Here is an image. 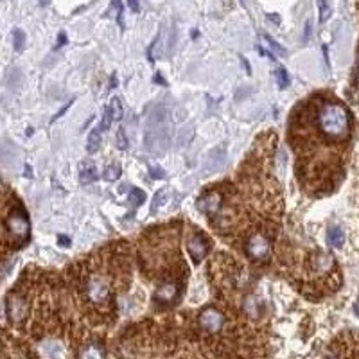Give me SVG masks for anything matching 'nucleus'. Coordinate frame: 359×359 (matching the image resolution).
<instances>
[{"label": "nucleus", "mask_w": 359, "mask_h": 359, "mask_svg": "<svg viewBox=\"0 0 359 359\" xmlns=\"http://www.w3.org/2000/svg\"><path fill=\"white\" fill-rule=\"evenodd\" d=\"M72 103H74V99H70V101H68V103H67V104H65V106H63V108H61V110H59V112H58V113H56V117H54V119H52V121H50V122H54V121H56V119H59V117H61V115H63V113L67 112L68 108H70V106H72Z\"/></svg>", "instance_id": "24"}, {"label": "nucleus", "mask_w": 359, "mask_h": 359, "mask_svg": "<svg viewBox=\"0 0 359 359\" xmlns=\"http://www.w3.org/2000/svg\"><path fill=\"white\" fill-rule=\"evenodd\" d=\"M130 201H131V205H133V206H140L144 201H146V194H144L140 188H131Z\"/></svg>", "instance_id": "16"}, {"label": "nucleus", "mask_w": 359, "mask_h": 359, "mask_svg": "<svg viewBox=\"0 0 359 359\" xmlns=\"http://www.w3.org/2000/svg\"><path fill=\"white\" fill-rule=\"evenodd\" d=\"M309 36H311V22L305 23V31H304V43L309 41Z\"/></svg>", "instance_id": "25"}, {"label": "nucleus", "mask_w": 359, "mask_h": 359, "mask_svg": "<svg viewBox=\"0 0 359 359\" xmlns=\"http://www.w3.org/2000/svg\"><path fill=\"white\" fill-rule=\"evenodd\" d=\"M244 251L253 262H266L271 257V237L264 232H253L244 242Z\"/></svg>", "instance_id": "4"}, {"label": "nucleus", "mask_w": 359, "mask_h": 359, "mask_svg": "<svg viewBox=\"0 0 359 359\" xmlns=\"http://www.w3.org/2000/svg\"><path fill=\"white\" fill-rule=\"evenodd\" d=\"M115 85H117V77L112 76V79H110V88H113Z\"/></svg>", "instance_id": "30"}, {"label": "nucleus", "mask_w": 359, "mask_h": 359, "mask_svg": "<svg viewBox=\"0 0 359 359\" xmlns=\"http://www.w3.org/2000/svg\"><path fill=\"white\" fill-rule=\"evenodd\" d=\"M58 242L61 246H68V244H70V239H68L67 235H58Z\"/></svg>", "instance_id": "27"}, {"label": "nucleus", "mask_w": 359, "mask_h": 359, "mask_svg": "<svg viewBox=\"0 0 359 359\" xmlns=\"http://www.w3.org/2000/svg\"><path fill=\"white\" fill-rule=\"evenodd\" d=\"M275 79H277L280 88H287V86H289V76H287V72L284 70L282 67L275 70Z\"/></svg>", "instance_id": "17"}, {"label": "nucleus", "mask_w": 359, "mask_h": 359, "mask_svg": "<svg viewBox=\"0 0 359 359\" xmlns=\"http://www.w3.org/2000/svg\"><path fill=\"white\" fill-rule=\"evenodd\" d=\"M241 2H242V4H244V0H241Z\"/></svg>", "instance_id": "33"}, {"label": "nucleus", "mask_w": 359, "mask_h": 359, "mask_svg": "<svg viewBox=\"0 0 359 359\" xmlns=\"http://www.w3.org/2000/svg\"><path fill=\"white\" fill-rule=\"evenodd\" d=\"M151 176H153V178H164V173H162V169L151 167Z\"/></svg>", "instance_id": "26"}, {"label": "nucleus", "mask_w": 359, "mask_h": 359, "mask_svg": "<svg viewBox=\"0 0 359 359\" xmlns=\"http://www.w3.org/2000/svg\"><path fill=\"white\" fill-rule=\"evenodd\" d=\"M128 4H130V7L133 9L135 13H139V0H128Z\"/></svg>", "instance_id": "28"}, {"label": "nucleus", "mask_w": 359, "mask_h": 359, "mask_svg": "<svg viewBox=\"0 0 359 359\" xmlns=\"http://www.w3.org/2000/svg\"><path fill=\"white\" fill-rule=\"evenodd\" d=\"M40 4H41V5H49V0H41Z\"/></svg>", "instance_id": "32"}, {"label": "nucleus", "mask_w": 359, "mask_h": 359, "mask_svg": "<svg viewBox=\"0 0 359 359\" xmlns=\"http://www.w3.org/2000/svg\"><path fill=\"white\" fill-rule=\"evenodd\" d=\"M112 121H113V117H112V112H110V108H104V113H103V122H101V128H103V131H106V130H110V126H112Z\"/></svg>", "instance_id": "22"}, {"label": "nucleus", "mask_w": 359, "mask_h": 359, "mask_svg": "<svg viewBox=\"0 0 359 359\" xmlns=\"http://www.w3.org/2000/svg\"><path fill=\"white\" fill-rule=\"evenodd\" d=\"M318 9H320V22H327L331 18V5L327 0H318Z\"/></svg>", "instance_id": "15"}, {"label": "nucleus", "mask_w": 359, "mask_h": 359, "mask_svg": "<svg viewBox=\"0 0 359 359\" xmlns=\"http://www.w3.org/2000/svg\"><path fill=\"white\" fill-rule=\"evenodd\" d=\"M262 38H264V40H266V41H268V45H269V47H271V49H273V52H277V54H280V56H286V52H287V50H286V49H284L282 45H278V43H277V41H275V40H273V38H271V36H268V34H264V36H262Z\"/></svg>", "instance_id": "20"}, {"label": "nucleus", "mask_w": 359, "mask_h": 359, "mask_svg": "<svg viewBox=\"0 0 359 359\" xmlns=\"http://www.w3.org/2000/svg\"><path fill=\"white\" fill-rule=\"evenodd\" d=\"M101 133H103V128H101V124L95 126L94 130L90 131L88 142H86V151H88L90 155L97 153L99 148H101Z\"/></svg>", "instance_id": "11"}, {"label": "nucleus", "mask_w": 359, "mask_h": 359, "mask_svg": "<svg viewBox=\"0 0 359 359\" xmlns=\"http://www.w3.org/2000/svg\"><path fill=\"white\" fill-rule=\"evenodd\" d=\"M318 126L327 139H345L350 130V115L347 108L338 103H325L318 112Z\"/></svg>", "instance_id": "1"}, {"label": "nucleus", "mask_w": 359, "mask_h": 359, "mask_svg": "<svg viewBox=\"0 0 359 359\" xmlns=\"http://www.w3.org/2000/svg\"><path fill=\"white\" fill-rule=\"evenodd\" d=\"M99 178L97 175V169H95V166L92 164V162H83L79 166V181L83 185H88L92 183V181H95V180Z\"/></svg>", "instance_id": "10"}, {"label": "nucleus", "mask_w": 359, "mask_h": 359, "mask_svg": "<svg viewBox=\"0 0 359 359\" xmlns=\"http://www.w3.org/2000/svg\"><path fill=\"white\" fill-rule=\"evenodd\" d=\"M29 230L31 224L27 219V214L22 206L13 205V208L4 215V242L5 246L22 248L29 241Z\"/></svg>", "instance_id": "2"}, {"label": "nucleus", "mask_w": 359, "mask_h": 359, "mask_svg": "<svg viewBox=\"0 0 359 359\" xmlns=\"http://www.w3.org/2000/svg\"><path fill=\"white\" fill-rule=\"evenodd\" d=\"M14 50L16 52H22L23 50V43H25V32L22 29H14Z\"/></svg>", "instance_id": "18"}, {"label": "nucleus", "mask_w": 359, "mask_h": 359, "mask_svg": "<svg viewBox=\"0 0 359 359\" xmlns=\"http://www.w3.org/2000/svg\"><path fill=\"white\" fill-rule=\"evenodd\" d=\"M67 43V36H65V32H61L59 34V43H58V47H61V45H65Z\"/></svg>", "instance_id": "29"}, {"label": "nucleus", "mask_w": 359, "mask_h": 359, "mask_svg": "<svg viewBox=\"0 0 359 359\" xmlns=\"http://www.w3.org/2000/svg\"><path fill=\"white\" fill-rule=\"evenodd\" d=\"M83 291H85V298L90 305L99 307V309L110 307V302H112V280L106 275L92 273L85 277Z\"/></svg>", "instance_id": "3"}, {"label": "nucleus", "mask_w": 359, "mask_h": 359, "mask_svg": "<svg viewBox=\"0 0 359 359\" xmlns=\"http://www.w3.org/2000/svg\"><path fill=\"white\" fill-rule=\"evenodd\" d=\"M108 108H110V112H112V117L113 121H121L122 119V103L119 97H112L110 99V104H108Z\"/></svg>", "instance_id": "14"}, {"label": "nucleus", "mask_w": 359, "mask_h": 359, "mask_svg": "<svg viewBox=\"0 0 359 359\" xmlns=\"http://www.w3.org/2000/svg\"><path fill=\"white\" fill-rule=\"evenodd\" d=\"M354 311H356V314L359 316V302H356V304H354Z\"/></svg>", "instance_id": "31"}, {"label": "nucleus", "mask_w": 359, "mask_h": 359, "mask_svg": "<svg viewBox=\"0 0 359 359\" xmlns=\"http://www.w3.org/2000/svg\"><path fill=\"white\" fill-rule=\"evenodd\" d=\"M208 250H210V241L206 239L205 233L197 232V230H190L187 237V251L190 259L194 262H199L201 259H205Z\"/></svg>", "instance_id": "7"}, {"label": "nucleus", "mask_w": 359, "mask_h": 359, "mask_svg": "<svg viewBox=\"0 0 359 359\" xmlns=\"http://www.w3.org/2000/svg\"><path fill=\"white\" fill-rule=\"evenodd\" d=\"M119 176H121V167H119V166H110L106 171H104L103 178L108 180V181H115V180H119Z\"/></svg>", "instance_id": "19"}, {"label": "nucleus", "mask_w": 359, "mask_h": 359, "mask_svg": "<svg viewBox=\"0 0 359 359\" xmlns=\"http://www.w3.org/2000/svg\"><path fill=\"white\" fill-rule=\"evenodd\" d=\"M221 206H223V196H221L219 190H206L197 199V208L205 215H208V217L219 214Z\"/></svg>", "instance_id": "8"}, {"label": "nucleus", "mask_w": 359, "mask_h": 359, "mask_svg": "<svg viewBox=\"0 0 359 359\" xmlns=\"http://www.w3.org/2000/svg\"><path fill=\"white\" fill-rule=\"evenodd\" d=\"M117 148H119V149H126V148H128V139H126L124 128H119V130H117Z\"/></svg>", "instance_id": "21"}, {"label": "nucleus", "mask_w": 359, "mask_h": 359, "mask_svg": "<svg viewBox=\"0 0 359 359\" xmlns=\"http://www.w3.org/2000/svg\"><path fill=\"white\" fill-rule=\"evenodd\" d=\"M166 194H167V188H162L160 192H158L157 196H155V201H153V205H151V212H157V208L162 205V201H164Z\"/></svg>", "instance_id": "23"}, {"label": "nucleus", "mask_w": 359, "mask_h": 359, "mask_svg": "<svg viewBox=\"0 0 359 359\" xmlns=\"http://www.w3.org/2000/svg\"><path fill=\"white\" fill-rule=\"evenodd\" d=\"M77 356L79 358H103V356H106V352L101 345L94 343V345H85V349L77 352Z\"/></svg>", "instance_id": "13"}, {"label": "nucleus", "mask_w": 359, "mask_h": 359, "mask_svg": "<svg viewBox=\"0 0 359 359\" xmlns=\"http://www.w3.org/2000/svg\"><path fill=\"white\" fill-rule=\"evenodd\" d=\"M5 316L13 325H22L29 318V300L20 291H11L5 298Z\"/></svg>", "instance_id": "5"}, {"label": "nucleus", "mask_w": 359, "mask_h": 359, "mask_svg": "<svg viewBox=\"0 0 359 359\" xmlns=\"http://www.w3.org/2000/svg\"><path fill=\"white\" fill-rule=\"evenodd\" d=\"M180 293H181V287L178 282L175 280H169V282H164L157 291H155V300L158 304H175L178 300Z\"/></svg>", "instance_id": "9"}, {"label": "nucleus", "mask_w": 359, "mask_h": 359, "mask_svg": "<svg viewBox=\"0 0 359 359\" xmlns=\"http://www.w3.org/2000/svg\"><path fill=\"white\" fill-rule=\"evenodd\" d=\"M327 241L331 246L340 248L341 244L345 242V232H343L340 226H332V228L327 232Z\"/></svg>", "instance_id": "12"}, {"label": "nucleus", "mask_w": 359, "mask_h": 359, "mask_svg": "<svg viewBox=\"0 0 359 359\" xmlns=\"http://www.w3.org/2000/svg\"><path fill=\"white\" fill-rule=\"evenodd\" d=\"M199 327L201 331H205L206 334H217L223 331L224 323H226V316L223 314V311H219L214 305H208L199 313Z\"/></svg>", "instance_id": "6"}]
</instances>
